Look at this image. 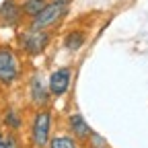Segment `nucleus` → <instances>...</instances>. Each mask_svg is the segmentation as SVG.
Wrapping results in <instances>:
<instances>
[{
    "label": "nucleus",
    "instance_id": "obj_1",
    "mask_svg": "<svg viewBox=\"0 0 148 148\" xmlns=\"http://www.w3.org/2000/svg\"><path fill=\"white\" fill-rule=\"evenodd\" d=\"M70 10V0H49V2L41 8L39 14H35L31 18L29 27L31 29H41V31H49L53 27H58L64 16Z\"/></svg>",
    "mask_w": 148,
    "mask_h": 148
},
{
    "label": "nucleus",
    "instance_id": "obj_2",
    "mask_svg": "<svg viewBox=\"0 0 148 148\" xmlns=\"http://www.w3.org/2000/svg\"><path fill=\"white\" fill-rule=\"evenodd\" d=\"M51 111L41 109L33 115L31 121V144L35 148H47L49 144V130H51Z\"/></svg>",
    "mask_w": 148,
    "mask_h": 148
},
{
    "label": "nucleus",
    "instance_id": "obj_3",
    "mask_svg": "<svg viewBox=\"0 0 148 148\" xmlns=\"http://www.w3.org/2000/svg\"><path fill=\"white\" fill-rule=\"evenodd\" d=\"M21 76V58L10 47H0V82L12 84Z\"/></svg>",
    "mask_w": 148,
    "mask_h": 148
},
{
    "label": "nucleus",
    "instance_id": "obj_4",
    "mask_svg": "<svg viewBox=\"0 0 148 148\" xmlns=\"http://www.w3.org/2000/svg\"><path fill=\"white\" fill-rule=\"evenodd\" d=\"M18 43H21L23 51L29 56H39L45 51V47L49 45V31H41V29H27L18 35Z\"/></svg>",
    "mask_w": 148,
    "mask_h": 148
},
{
    "label": "nucleus",
    "instance_id": "obj_5",
    "mask_svg": "<svg viewBox=\"0 0 148 148\" xmlns=\"http://www.w3.org/2000/svg\"><path fill=\"white\" fill-rule=\"evenodd\" d=\"M70 82H72V68L64 66V68H58L49 74V82H47V90L49 95L53 97H62L64 92L70 88Z\"/></svg>",
    "mask_w": 148,
    "mask_h": 148
},
{
    "label": "nucleus",
    "instance_id": "obj_6",
    "mask_svg": "<svg viewBox=\"0 0 148 148\" xmlns=\"http://www.w3.org/2000/svg\"><path fill=\"white\" fill-rule=\"evenodd\" d=\"M21 16H23L21 6H18L14 0H6V2L0 6V18H2L4 23H8V25L18 23V21H21Z\"/></svg>",
    "mask_w": 148,
    "mask_h": 148
},
{
    "label": "nucleus",
    "instance_id": "obj_7",
    "mask_svg": "<svg viewBox=\"0 0 148 148\" xmlns=\"http://www.w3.org/2000/svg\"><path fill=\"white\" fill-rule=\"evenodd\" d=\"M31 101L35 103V105H45L47 103V99H49V90L43 86V80H41V76H33V80H31Z\"/></svg>",
    "mask_w": 148,
    "mask_h": 148
},
{
    "label": "nucleus",
    "instance_id": "obj_8",
    "mask_svg": "<svg viewBox=\"0 0 148 148\" xmlns=\"http://www.w3.org/2000/svg\"><path fill=\"white\" fill-rule=\"evenodd\" d=\"M68 125H70L72 132L76 134V138H88V136H92V130L88 127V123L84 121V117L78 115V113H74V115L68 117Z\"/></svg>",
    "mask_w": 148,
    "mask_h": 148
},
{
    "label": "nucleus",
    "instance_id": "obj_9",
    "mask_svg": "<svg viewBox=\"0 0 148 148\" xmlns=\"http://www.w3.org/2000/svg\"><path fill=\"white\" fill-rule=\"evenodd\" d=\"M84 41H86V33H84V31H80V29L68 31V33L64 35V47H66V49H70V51L80 49V47L84 45Z\"/></svg>",
    "mask_w": 148,
    "mask_h": 148
},
{
    "label": "nucleus",
    "instance_id": "obj_10",
    "mask_svg": "<svg viewBox=\"0 0 148 148\" xmlns=\"http://www.w3.org/2000/svg\"><path fill=\"white\" fill-rule=\"evenodd\" d=\"M47 2H49V0H23V2H21V12H23V16L33 18L35 14L41 12V8Z\"/></svg>",
    "mask_w": 148,
    "mask_h": 148
},
{
    "label": "nucleus",
    "instance_id": "obj_11",
    "mask_svg": "<svg viewBox=\"0 0 148 148\" xmlns=\"http://www.w3.org/2000/svg\"><path fill=\"white\" fill-rule=\"evenodd\" d=\"M47 148H78V144L72 136H56L49 140Z\"/></svg>",
    "mask_w": 148,
    "mask_h": 148
},
{
    "label": "nucleus",
    "instance_id": "obj_12",
    "mask_svg": "<svg viewBox=\"0 0 148 148\" xmlns=\"http://www.w3.org/2000/svg\"><path fill=\"white\" fill-rule=\"evenodd\" d=\"M6 125L12 127V130H16V127H21L23 123H21V117H18L14 111H8V113H6Z\"/></svg>",
    "mask_w": 148,
    "mask_h": 148
},
{
    "label": "nucleus",
    "instance_id": "obj_13",
    "mask_svg": "<svg viewBox=\"0 0 148 148\" xmlns=\"http://www.w3.org/2000/svg\"><path fill=\"white\" fill-rule=\"evenodd\" d=\"M0 148H18L16 140L8 134H0Z\"/></svg>",
    "mask_w": 148,
    "mask_h": 148
},
{
    "label": "nucleus",
    "instance_id": "obj_14",
    "mask_svg": "<svg viewBox=\"0 0 148 148\" xmlns=\"http://www.w3.org/2000/svg\"><path fill=\"white\" fill-rule=\"evenodd\" d=\"M92 148H103V146H92Z\"/></svg>",
    "mask_w": 148,
    "mask_h": 148
}]
</instances>
